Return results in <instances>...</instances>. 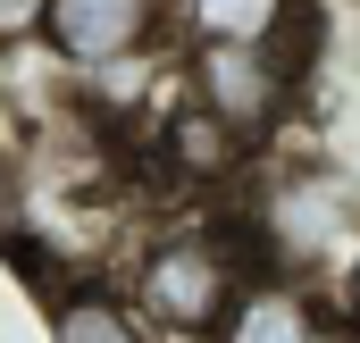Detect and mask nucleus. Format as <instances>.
Returning a JSON list of instances; mask_svg holds the SVG:
<instances>
[{
	"mask_svg": "<svg viewBox=\"0 0 360 343\" xmlns=\"http://www.w3.org/2000/svg\"><path fill=\"white\" fill-rule=\"evenodd\" d=\"M352 335H360V327L335 310L327 285L252 268V276L235 285V302H226V318H218L210 343H352Z\"/></svg>",
	"mask_w": 360,
	"mask_h": 343,
	"instance_id": "obj_5",
	"label": "nucleus"
},
{
	"mask_svg": "<svg viewBox=\"0 0 360 343\" xmlns=\"http://www.w3.org/2000/svg\"><path fill=\"white\" fill-rule=\"evenodd\" d=\"M176 42H310L319 8L310 0H168Z\"/></svg>",
	"mask_w": 360,
	"mask_h": 343,
	"instance_id": "obj_7",
	"label": "nucleus"
},
{
	"mask_svg": "<svg viewBox=\"0 0 360 343\" xmlns=\"http://www.w3.org/2000/svg\"><path fill=\"white\" fill-rule=\"evenodd\" d=\"M260 259L243 243L235 209H176L160 226H134L126 252L109 259L101 276L117 285V302L151 327V343H210L235 285L252 276Z\"/></svg>",
	"mask_w": 360,
	"mask_h": 343,
	"instance_id": "obj_1",
	"label": "nucleus"
},
{
	"mask_svg": "<svg viewBox=\"0 0 360 343\" xmlns=\"http://www.w3.org/2000/svg\"><path fill=\"white\" fill-rule=\"evenodd\" d=\"M310 8H360V0H310Z\"/></svg>",
	"mask_w": 360,
	"mask_h": 343,
	"instance_id": "obj_12",
	"label": "nucleus"
},
{
	"mask_svg": "<svg viewBox=\"0 0 360 343\" xmlns=\"http://www.w3.org/2000/svg\"><path fill=\"white\" fill-rule=\"evenodd\" d=\"M310 84V42H176V92L269 160Z\"/></svg>",
	"mask_w": 360,
	"mask_h": 343,
	"instance_id": "obj_3",
	"label": "nucleus"
},
{
	"mask_svg": "<svg viewBox=\"0 0 360 343\" xmlns=\"http://www.w3.org/2000/svg\"><path fill=\"white\" fill-rule=\"evenodd\" d=\"M327 293H335V310H344V318H352V327H360V252L344 259V276H335Z\"/></svg>",
	"mask_w": 360,
	"mask_h": 343,
	"instance_id": "obj_10",
	"label": "nucleus"
},
{
	"mask_svg": "<svg viewBox=\"0 0 360 343\" xmlns=\"http://www.w3.org/2000/svg\"><path fill=\"white\" fill-rule=\"evenodd\" d=\"M42 34V0H0V51H34Z\"/></svg>",
	"mask_w": 360,
	"mask_h": 343,
	"instance_id": "obj_9",
	"label": "nucleus"
},
{
	"mask_svg": "<svg viewBox=\"0 0 360 343\" xmlns=\"http://www.w3.org/2000/svg\"><path fill=\"white\" fill-rule=\"evenodd\" d=\"M17 218V160H0V226Z\"/></svg>",
	"mask_w": 360,
	"mask_h": 343,
	"instance_id": "obj_11",
	"label": "nucleus"
},
{
	"mask_svg": "<svg viewBox=\"0 0 360 343\" xmlns=\"http://www.w3.org/2000/svg\"><path fill=\"white\" fill-rule=\"evenodd\" d=\"M243 243L260 268L276 276H310V285H335L344 259L360 252V184L327 160H252L243 193L226 201Z\"/></svg>",
	"mask_w": 360,
	"mask_h": 343,
	"instance_id": "obj_2",
	"label": "nucleus"
},
{
	"mask_svg": "<svg viewBox=\"0 0 360 343\" xmlns=\"http://www.w3.org/2000/svg\"><path fill=\"white\" fill-rule=\"evenodd\" d=\"M34 51H42L68 84H84V76L126 67V59L176 51V34H168V0H42Z\"/></svg>",
	"mask_w": 360,
	"mask_h": 343,
	"instance_id": "obj_4",
	"label": "nucleus"
},
{
	"mask_svg": "<svg viewBox=\"0 0 360 343\" xmlns=\"http://www.w3.org/2000/svg\"><path fill=\"white\" fill-rule=\"evenodd\" d=\"M151 168L168 176L176 193H193V201H201V193H226V201H235V193H243V176H252V151H243L210 109H193V101L176 92V101H168V117L151 126Z\"/></svg>",
	"mask_w": 360,
	"mask_h": 343,
	"instance_id": "obj_6",
	"label": "nucleus"
},
{
	"mask_svg": "<svg viewBox=\"0 0 360 343\" xmlns=\"http://www.w3.org/2000/svg\"><path fill=\"white\" fill-rule=\"evenodd\" d=\"M42 343H151V327L117 302L109 276H68L42 293Z\"/></svg>",
	"mask_w": 360,
	"mask_h": 343,
	"instance_id": "obj_8",
	"label": "nucleus"
}]
</instances>
